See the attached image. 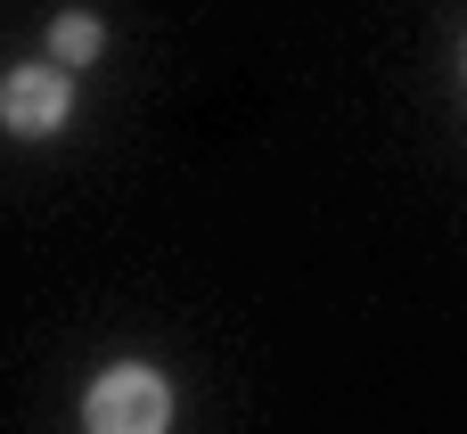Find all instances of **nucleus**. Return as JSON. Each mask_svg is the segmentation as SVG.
<instances>
[{
	"label": "nucleus",
	"instance_id": "nucleus-2",
	"mask_svg": "<svg viewBox=\"0 0 467 434\" xmlns=\"http://www.w3.org/2000/svg\"><path fill=\"white\" fill-rule=\"evenodd\" d=\"M0 123L25 131V140L57 131V123H66V82H57L49 66H16V74L0 82Z\"/></svg>",
	"mask_w": 467,
	"mask_h": 434
},
{
	"label": "nucleus",
	"instance_id": "nucleus-3",
	"mask_svg": "<svg viewBox=\"0 0 467 434\" xmlns=\"http://www.w3.org/2000/svg\"><path fill=\"white\" fill-rule=\"evenodd\" d=\"M49 49H57L66 66H82V57H99V16H57V33H49Z\"/></svg>",
	"mask_w": 467,
	"mask_h": 434
},
{
	"label": "nucleus",
	"instance_id": "nucleus-1",
	"mask_svg": "<svg viewBox=\"0 0 467 434\" xmlns=\"http://www.w3.org/2000/svg\"><path fill=\"white\" fill-rule=\"evenodd\" d=\"M164 418H172V394H164L156 369H107L82 402L90 434H164Z\"/></svg>",
	"mask_w": 467,
	"mask_h": 434
}]
</instances>
